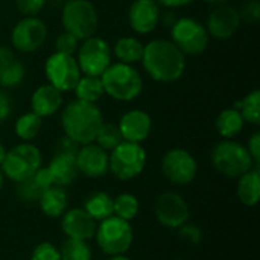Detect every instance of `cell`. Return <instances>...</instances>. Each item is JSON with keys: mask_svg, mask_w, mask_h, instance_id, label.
<instances>
[{"mask_svg": "<svg viewBox=\"0 0 260 260\" xmlns=\"http://www.w3.org/2000/svg\"><path fill=\"white\" fill-rule=\"evenodd\" d=\"M236 110H239L241 116L245 122L250 125L259 126L260 125V90L254 88L247 96H244L241 101H236L233 105Z\"/></svg>", "mask_w": 260, "mask_h": 260, "instance_id": "obj_29", "label": "cell"}, {"mask_svg": "<svg viewBox=\"0 0 260 260\" xmlns=\"http://www.w3.org/2000/svg\"><path fill=\"white\" fill-rule=\"evenodd\" d=\"M94 239L102 253L108 256H117L125 254L131 248L134 233L128 221L111 215L110 218L99 221Z\"/></svg>", "mask_w": 260, "mask_h": 260, "instance_id": "obj_8", "label": "cell"}, {"mask_svg": "<svg viewBox=\"0 0 260 260\" xmlns=\"http://www.w3.org/2000/svg\"><path fill=\"white\" fill-rule=\"evenodd\" d=\"M247 149L254 161L256 166H259L260 163V133L259 131H254L251 134V137L248 139V145H247Z\"/></svg>", "mask_w": 260, "mask_h": 260, "instance_id": "obj_41", "label": "cell"}, {"mask_svg": "<svg viewBox=\"0 0 260 260\" xmlns=\"http://www.w3.org/2000/svg\"><path fill=\"white\" fill-rule=\"evenodd\" d=\"M113 206H114V200L107 192H94L85 200L82 209L96 222H99L113 215Z\"/></svg>", "mask_w": 260, "mask_h": 260, "instance_id": "obj_27", "label": "cell"}, {"mask_svg": "<svg viewBox=\"0 0 260 260\" xmlns=\"http://www.w3.org/2000/svg\"><path fill=\"white\" fill-rule=\"evenodd\" d=\"M143 47H145V44L136 37H120L114 43V47H111V50H113V55L116 56L117 62L134 66L136 62H139L142 59Z\"/></svg>", "mask_w": 260, "mask_h": 260, "instance_id": "obj_25", "label": "cell"}, {"mask_svg": "<svg viewBox=\"0 0 260 260\" xmlns=\"http://www.w3.org/2000/svg\"><path fill=\"white\" fill-rule=\"evenodd\" d=\"M107 260H131L129 257H126L125 254H117V256H110Z\"/></svg>", "mask_w": 260, "mask_h": 260, "instance_id": "obj_45", "label": "cell"}, {"mask_svg": "<svg viewBox=\"0 0 260 260\" xmlns=\"http://www.w3.org/2000/svg\"><path fill=\"white\" fill-rule=\"evenodd\" d=\"M49 35L46 23L35 17H23L11 30L12 49L21 53H34L46 43Z\"/></svg>", "mask_w": 260, "mask_h": 260, "instance_id": "obj_12", "label": "cell"}, {"mask_svg": "<svg viewBox=\"0 0 260 260\" xmlns=\"http://www.w3.org/2000/svg\"><path fill=\"white\" fill-rule=\"evenodd\" d=\"M210 160L213 168L229 178H239L256 166L247 146L233 139H224L216 143L210 152Z\"/></svg>", "mask_w": 260, "mask_h": 260, "instance_id": "obj_4", "label": "cell"}, {"mask_svg": "<svg viewBox=\"0 0 260 260\" xmlns=\"http://www.w3.org/2000/svg\"><path fill=\"white\" fill-rule=\"evenodd\" d=\"M117 126L125 142L142 145L152 131V119L145 110H129L122 114Z\"/></svg>", "mask_w": 260, "mask_h": 260, "instance_id": "obj_19", "label": "cell"}, {"mask_svg": "<svg viewBox=\"0 0 260 260\" xmlns=\"http://www.w3.org/2000/svg\"><path fill=\"white\" fill-rule=\"evenodd\" d=\"M122 134L119 131V126L116 123L111 122H104L96 134L94 143L98 146H101L102 149H105L107 152L113 151L120 142H122Z\"/></svg>", "mask_w": 260, "mask_h": 260, "instance_id": "obj_32", "label": "cell"}, {"mask_svg": "<svg viewBox=\"0 0 260 260\" xmlns=\"http://www.w3.org/2000/svg\"><path fill=\"white\" fill-rule=\"evenodd\" d=\"M44 73L49 84L62 93L73 91L79 78L82 76L75 55H66L59 52H53L46 59Z\"/></svg>", "mask_w": 260, "mask_h": 260, "instance_id": "obj_11", "label": "cell"}, {"mask_svg": "<svg viewBox=\"0 0 260 260\" xmlns=\"http://www.w3.org/2000/svg\"><path fill=\"white\" fill-rule=\"evenodd\" d=\"M73 91L78 101H84L90 104H96L105 94L101 76H87V75H82L79 78Z\"/></svg>", "mask_w": 260, "mask_h": 260, "instance_id": "obj_28", "label": "cell"}, {"mask_svg": "<svg viewBox=\"0 0 260 260\" xmlns=\"http://www.w3.org/2000/svg\"><path fill=\"white\" fill-rule=\"evenodd\" d=\"M161 172L172 184L186 186L195 180L198 163L187 149L172 148L161 158Z\"/></svg>", "mask_w": 260, "mask_h": 260, "instance_id": "obj_13", "label": "cell"}, {"mask_svg": "<svg viewBox=\"0 0 260 260\" xmlns=\"http://www.w3.org/2000/svg\"><path fill=\"white\" fill-rule=\"evenodd\" d=\"M174 260H186V259H174Z\"/></svg>", "mask_w": 260, "mask_h": 260, "instance_id": "obj_48", "label": "cell"}, {"mask_svg": "<svg viewBox=\"0 0 260 260\" xmlns=\"http://www.w3.org/2000/svg\"><path fill=\"white\" fill-rule=\"evenodd\" d=\"M52 175L53 186L67 187L70 186L79 175L78 166H76V157L73 155H64V154H53L52 160L46 166Z\"/></svg>", "mask_w": 260, "mask_h": 260, "instance_id": "obj_22", "label": "cell"}, {"mask_svg": "<svg viewBox=\"0 0 260 260\" xmlns=\"http://www.w3.org/2000/svg\"><path fill=\"white\" fill-rule=\"evenodd\" d=\"M139 210H140V203L134 195L120 193L117 198H114V206H113L114 216L122 218L129 222L139 215Z\"/></svg>", "mask_w": 260, "mask_h": 260, "instance_id": "obj_31", "label": "cell"}, {"mask_svg": "<svg viewBox=\"0 0 260 260\" xmlns=\"http://www.w3.org/2000/svg\"><path fill=\"white\" fill-rule=\"evenodd\" d=\"M26 76L24 64L15 56L9 46H0V85L3 88L18 87Z\"/></svg>", "mask_w": 260, "mask_h": 260, "instance_id": "obj_21", "label": "cell"}, {"mask_svg": "<svg viewBox=\"0 0 260 260\" xmlns=\"http://www.w3.org/2000/svg\"><path fill=\"white\" fill-rule=\"evenodd\" d=\"M61 260H91V248L88 242L67 239L59 248Z\"/></svg>", "mask_w": 260, "mask_h": 260, "instance_id": "obj_33", "label": "cell"}, {"mask_svg": "<svg viewBox=\"0 0 260 260\" xmlns=\"http://www.w3.org/2000/svg\"><path fill=\"white\" fill-rule=\"evenodd\" d=\"M241 21L247 24H257L260 20V3L259 0H247V3L239 9Z\"/></svg>", "mask_w": 260, "mask_h": 260, "instance_id": "obj_37", "label": "cell"}, {"mask_svg": "<svg viewBox=\"0 0 260 260\" xmlns=\"http://www.w3.org/2000/svg\"><path fill=\"white\" fill-rule=\"evenodd\" d=\"M30 260H61L59 248L52 242H41L32 250Z\"/></svg>", "mask_w": 260, "mask_h": 260, "instance_id": "obj_36", "label": "cell"}, {"mask_svg": "<svg viewBox=\"0 0 260 260\" xmlns=\"http://www.w3.org/2000/svg\"><path fill=\"white\" fill-rule=\"evenodd\" d=\"M3 183H5V175H3V172H2V169H0V190H2V187H3Z\"/></svg>", "mask_w": 260, "mask_h": 260, "instance_id": "obj_47", "label": "cell"}, {"mask_svg": "<svg viewBox=\"0 0 260 260\" xmlns=\"http://www.w3.org/2000/svg\"><path fill=\"white\" fill-rule=\"evenodd\" d=\"M98 222L84 209L66 210L61 216V229L67 239L88 242L94 238Z\"/></svg>", "mask_w": 260, "mask_h": 260, "instance_id": "obj_17", "label": "cell"}, {"mask_svg": "<svg viewBox=\"0 0 260 260\" xmlns=\"http://www.w3.org/2000/svg\"><path fill=\"white\" fill-rule=\"evenodd\" d=\"M204 3H207V5H212V6H222V5H227L230 0H203Z\"/></svg>", "mask_w": 260, "mask_h": 260, "instance_id": "obj_44", "label": "cell"}, {"mask_svg": "<svg viewBox=\"0 0 260 260\" xmlns=\"http://www.w3.org/2000/svg\"><path fill=\"white\" fill-rule=\"evenodd\" d=\"M161 21V6L155 0H134L128 9L129 27L137 35L152 34Z\"/></svg>", "mask_w": 260, "mask_h": 260, "instance_id": "obj_15", "label": "cell"}, {"mask_svg": "<svg viewBox=\"0 0 260 260\" xmlns=\"http://www.w3.org/2000/svg\"><path fill=\"white\" fill-rule=\"evenodd\" d=\"M76 166L79 174L88 178H99L107 175L108 171V152L98 146L94 142L79 146L76 154Z\"/></svg>", "mask_w": 260, "mask_h": 260, "instance_id": "obj_18", "label": "cell"}, {"mask_svg": "<svg viewBox=\"0 0 260 260\" xmlns=\"http://www.w3.org/2000/svg\"><path fill=\"white\" fill-rule=\"evenodd\" d=\"M61 24L66 32L82 41L96 35L99 12L90 0H67L61 8Z\"/></svg>", "mask_w": 260, "mask_h": 260, "instance_id": "obj_5", "label": "cell"}, {"mask_svg": "<svg viewBox=\"0 0 260 260\" xmlns=\"http://www.w3.org/2000/svg\"><path fill=\"white\" fill-rule=\"evenodd\" d=\"M101 81L105 94L119 102H131L143 91V78L131 64L111 62L101 75Z\"/></svg>", "mask_w": 260, "mask_h": 260, "instance_id": "obj_3", "label": "cell"}, {"mask_svg": "<svg viewBox=\"0 0 260 260\" xmlns=\"http://www.w3.org/2000/svg\"><path fill=\"white\" fill-rule=\"evenodd\" d=\"M140 62L151 79L161 84L177 82L186 72V55L171 41L157 38L145 44Z\"/></svg>", "mask_w": 260, "mask_h": 260, "instance_id": "obj_1", "label": "cell"}, {"mask_svg": "<svg viewBox=\"0 0 260 260\" xmlns=\"http://www.w3.org/2000/svg\"><path fill=\"white\" fill-rule=\"evenodd\" d=\"M154 213L160 225L178 230L190 218V209L186 200L177 192L161 193L154 204Z\"/></svg>", "mask_w": 260, "mask_h": 260, "instance_id": "obj_14", "label": "cell"}, {"mask_svg": "<svg viewBox=\"0 0 260 260\" xmlns=\"http://www.w3.org/2000/svg\"><path fill=\"white\" fill-rule=\"evenodd\" d=\"M41 126H43V119L40 116H37L35 113L29 111V113L21 114L17 119V122L14 125V131L20 140L30 142L40 134Z\"/></svg>", "mask_w": 260, "mask_h": 260, "instance_id": "obj_30", "label": "cell"}, {"mask_svg": "<svg viewBox=\"0 0 260 260\" xmlns=\"http://www.w3.org/2000/svg\"><path fill=\"white\" fill-rule=\"evenodd\" d=\"M171 41L184 53L190 56L201 55L210 41L206 24L192 17L177 18L171 26Z\"/></svg>", "mask_w": 260, "mask_h": 260, "instance_id": "obj_9", "label": "cell"}, {"mask_svg": "<svg viewBox=\"0 0 260 260\" xmlns=\"http://www.w3.org/2000/svg\"><path fill=\"white\" fill-rule=\"evenodd\" d=\"M49 0H15V6L23 17H35L41 12Z\"/></svg>", "mask_w": 260, "mask_h": 260, "instance_id": "obj_39", "label": "cell"}, {"mask_svg": "<svg viewBox=\"0 0 260 260\" xmlns=\"http://www.w3.org/2000/svg\"><path fill=\"white\" fill-rule=\"evenodd\" d=\"M102 123L104 116L96 104L76 99L69 102L61 113L64 136L76 142L79 146L93 143Z\"/></svg>", "mask_w": 260, "mask_h": 260, "instance_id": "obj_2", "label": "cell"}, {"mask_svg": "<svg viewBox=\"0 0 260 260\" xmlns=\"http://www.w3.org/2000/svg\"><path fill=\"white\" fill-rule=\"evenodd\" d=\"M11 111H12L11 99L5 91L0 90V123L5 122L11 116Z\"/></svg>", "mask_w": 260, "mask_h": 260, "instance_id": "obj_42", "label": "cell"}, {"mask_svg": "<svg viewBox=\"0 0 260 260\" xmlns=\"http://www.w3.org/2000/svg\"><path fill=\"white\" fill-rule=\"evenodd\" d=\"M78 151H79V145L76 142H73L72 139H69L67 136L61 137L55 145V154H64V155L76 157Z\"/></svg>", "mask_w": 260, "mask_h": 260, "instance_id": "obj_40", "label": "cell"}, {"mask_svg": "<svg viewBox=\"0 0 260 260\" xmlns=\"http://www.w3.org/2000/svg\"><path fill=\"white\" fill-rule=\"evenodd\" d=\"M244 125L245 120L235 107L222 110L215 120V128L222 139H235L238 134H241Z\"/></svg>", "mask_w": 260, "mask_h": 260, "instance_id": "obj_26", "label": "cell"}, {"mask_svg": "<svg viewBox=\"0 0 260 260\" xmlns=\"http://www.w3.org/2000/svg\"><path fill=\"white\" fill-rule=\"evenodd\" d=\"M239 201L247 207L257 206L260 200V172L259 166L251 168L245 174L238 178V189H236Z\"/></svg>", "mask_w": 260, "mask_h": 260, "instance_id": "obj_24", "label": "cell"}, {"mask_svg": "<svg viewBox=\"0 0 260 260\" xmlns=\"http://www.w3.org/2000/svg\"><path fill=\"white\" fill-rule=\"evenodd\" d=\"M178 236L184 242H189L192 245H200L203 241V230L197 224H192L187 221L178 229Z\"/></svg>", "mask_w": 260, "mask_h": 260, "instance_id": "obj_38", "label": "cell"}, {"mask_svg": "<svg viewBox=\"0 0 260 260\" xmlns=\"http://www.w3.org/2000/svg\"><path fill=\"white\" fill-rule=\"evenodd\" d=\"M41 212L49 218H61L69 206V195L61 186H50L37 203Z\"/></svg>", "mask_w": 260, "mask_h": 260, "instance_id": "obj_23", "label": "cell"}, {"mask_svg": "<svg viewBox=\"0 0 260 260\" xmlns=\"http://www.w3.org/2000/svg\"><path fill=\"white\" fill-rule=\"evenodd\" d=\"M146 151L140 143L122 140L108 154V171L120 181L139 177L146 166Z\"/></svg>", "mask_w": 260, "mask_h": 260, "instance_id": "obj_7", "label": "cell"}, {"mask_svg": "<svg viewBox=\"0 0 260 260\" xmlns=\"http://www.w3.org/2000/svg\"><path fill=\"white\" fill-rule=\"evenodd\" d=\"M241 15L239 9L232 5L216 6L207 17L206 29L209 35L215 40H230L241 27Z\"/></svg>", "mask_w": 260, "mask_h": 260, "instance_id": "obj_16", "label": "cell"}, {"mask_svg": "<svg viewBox=\"0 0 260 260\" xmlns=\"http://www.w3.org/2000/svg\"><path fill=\"white\" fill-rule=\"evenodd\" d=\"M79 46V40H76L69 32H61L55 40V52L66 53V55H75Z\"/></svg>", "mask_w": 260, "mask_h": 260, "instance_id": "obj_35", "label": "cell"}, {"mask_svg": "<svg viewBox=\"0 0 260 260\" xmlns=\"http://www.w3.org/2000/svg\"><path fill=\"white\" fill-rule=\"evenodd\" d=\"M6 151H8V149L0 143V165L3 163V158H5V155H6Z\"/></svg>", "mask_w": 260, "mask_h": 260, "instance_id": "obj_46", "label": "cell"}, {"mask_svg": "<svg viewBox=\"0 0 260 260\" xmlns=\"http://www.w3.org/2000/svg\"><path fill=\"white\" fill-rule=\"evenodd\" d=\"M44 190L46 189H43L32 175L30 178H27V180H24L21 183H17L15 195L24 204H35V203H38V200L41 198Z\"/></svg>", "mask_w": 260, "mask_h": 260, "instance_id": "obj_34", "label": "cell"}, {"mask_svg": "<svg viewBox=\"0 0 260 260\" xmlns=\"http://www.w3.org/2000/svg\"><path fill=\"white\" fill-rule=\"evenodd\" d=\"M160 6L168 8V9H177V8H184L190 3H193L195 0H155Z\"/></svg>", "mask_w": 260, "mask_h": 260, "instance_id": "obj_43", "label": "cell"}, {"mask_svg": "<svg viewBox=\"0 0 260 260\" xmlns=\"http://www.w3.org/2000/svg\"><path fill=\"white\" fill-rule=\"evenodd\" d=\"M62 102V91L47 82L34 90L30 96V111L41 119L50 117L61 110Z\"/></svg>", "mask_w": 260, "mask_h": 260, "instance_id": "obj_20", "label": "cell"}, {"mask_svg": "<svg viewBox=\"0 0 260 260\" xmlns=\"http://www.w3.org/2000/svg\"><path fill=\"white\" fill-rule=\"evenodd\" d=\"M78 66L82 75L101 76L113 62V50L107 40L98 35H91L78 46L76 50Z\"/></svg>", "mask_w": 260, "mask_h": 260, "instance_id": "obj_10", "label": "cell"}, {"mask_svg": "<svg viewBox=\"0 0 260 260\" xmlns=\"http://www.w3.org/2000/svg\"><path fill=\"white\" fill-rule=\"evenodd\" d=\"M41 151L30 142H21L6 151L0 169L11 181L21 183L30 178L41 168Z\"/></svg>", "mask_w": 260, "mask_h": 260, "instance_id": "obj_6", "label": "cell"}]
</instances>
